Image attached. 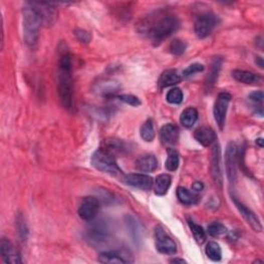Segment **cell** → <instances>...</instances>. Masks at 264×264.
I'll use <instances>...</instances> for the list:
<instances>
[{"label": "cell", "mask_w": 264, "mask_h": 264, "mask_svg": "<svg viewBox=\"0 0 264 264\" xmlns=\"http://www.w3.org/2000/svg\"><path fill=\"white\" fill-rule=\"evenodd\" d=\"M256 143L258 144V146H259L260 148L263 147V140H262V139H258V140L256 141Z\"/></svg>", "instance_id": "obj_42"}, {"label": "cell", "mask_w": 264, "mask_h": 264, "mask_svg": "<svg viewBox=\"0 0 264 264\" xmlns=\"http://www.w3.org/2000/svg\"><path fill=\"white\" fill-rule=\"evenodd\" d=\"M100 209V202L96 197L87 196L83 198L80 207H79V216L84 221H92L95 218Z\"/></svg>", "instance_id": "obj_9"}, {"label": "cell", "mask_w": 264, "mask_h": 264, "mask_svg": "<svg viewBox=\"0 0 264 264\" xmlns=\"http://www.w3.org/2000/svg\"><path fill=\"white\" fill-rule=\"evenodd\" d=\"M256 62L258 63L260 68H263V59L261 57H256Z\"/></svg>", "instance_id": "obj_40"}, {"label": "cell", "mask_w": 264, "mask_h": 264, "mask_svg": "<svg viewBox=\"0 0 264 264\" xmlns=\"http://www.w3.org/2000/svg\"><path fill=\"white\" fill-rule=\"evenodd\" d=\"M155 244L156 249L161 254L174 255L177 253L176 242L164 231L161 226H157L155 228Z\"/></svg>", "instance_id": "obj_8"}, {"label": "cell", "mask_w": 264, "mask_h": 264, "mask_svg": "<svg viewBox=\"0 0 264 264\" xmlns=\"http://www.w3.org/2000/svg\"><path fill=\"white\" fill-rule=\"evenodd\" d=\"M23 32L24 42L29 47H35L40 37V29L42 24L41 19L34 8L27 3L23 8Z\"/></svg>", "instance_id": "obj_3"}, {"label": "cell", "mask_w": 264, "mask_h": 264, "mask_svg": "<svg viewBox=\"0 0 264 264\" xmlns=\"http://www.w3.org/2000/svg\"><path fill=\"white\" fill-rule=\"evenodd\" d=\"M205 254L213 261H220L222 258V251L220 244L216 241L207 242L205 248Z\"/></svg>", "instance_id": "obj_28"}, {"label": "cell", "mask_w": 264, "mask_h": 264, "mask_svg": "<svg viewBox=\"0 0 264 264\" xmlns=\"http://www.w3.org/2000/svg\"><path fill=\"white\" fill-rule=\"evenodd\" d=\"M194 191H201L203 189V184L201 182H195L192 186Z\"/></svg>", "instance_id": "obj_39"}, {"label": "cell", "mask_w": 264, "mask_h": 264, "mask_svg": "<svg viewBox=\"0 0 264 264\" xmlns=\"http://www.w3.org/2000/svg\"><path fill=\"white\" fill-rule=\"evenodd\" d=\"M198 119V111L194 107H188L181 114L180 122L185 128H191Z\"/></svg>", "instance_id": "obj_23"}, {"label": "cell", "mask_w": 264, "mask_h": 264, "mask_svg": "<svg viewBox=\"0 0 264 264\" xmlns=\"http://www.w3.org/2000/svg\"><path fill=\"white\" fill-rule=\"evenodd\" d=\"M203 70H204V66L202 64H200V63H193L190 66H188L183 71V75H184L185 78H188V77H191V75H193L195 73L201 72Z\"/></svg>", "instance_id": "obj_35"}, {"label": "cell", "mask_w": 264, "mask_h": 264, "mask_svg": "<svg viewBox=\"0 0 264 264\" xmlns=\"http://www.w3.org/2000/svg\"><path fill=\"white\" fill-rule=\"evenodd\" d=\"M195 140L203 147H210L216 143V132L211 127H200L194 132Z\"/></svg>", "instance_id": "obj_17"}, {"label": "cell", "mask_w": 264, "mask_h": 264, "mask_svg": "<svg viewBox=\"0 0 264 264\" xmlns=\"http://www.w3.org/2000/svg\"><path fill=\"white\" fill-rule=\"evenodd\" d=\"M179 128L174 124H165L160 130V140L163 145L173 146L179 140Z\"/></svg>", "instance_id": "obj_18"}, {"label": "cell", "mask_w": 264, "mask_h": 264, "mask_svg": "<svg viewBox=\"0 0 264 264\" xmlns=\"http://www.w3.org/2000/svg\"><path fill=\"white\" fill-rule=\"evenodd\" d=\"M183 99H184L183 91L179 88L171 89L166 94L167 102L172 103V104H180L183 102Z\"/></svg>", "instance_id": "obj_30"}, {"label": "cell", "mask_w": 264, "mask_h": 264, "mask_svg": "<svg viewBox=\"0 0 264 264\" xmlns=\"http://www.w3.org/2000/svg\"><path fill=\"white\" fill-rule=\"evenodd\" d=\"M138 26L140 33L146 34L153 45L158 47L178 30L180 22L179 19L173 15H162L154 19L149 17V20H144Z\"/></svg>", "instance_id": "obj_1"}, {"label": "cell", "mask_w": 264, "mask_h": 264, "mask_svg": "<svg viewBox=\"0 0 264 264\" xmlns=\"http://www.w3.org/2000/svg\"><path fill=\"white\" fill-rule=\"evenodd\" d=\"M121 251H105L99 255L98 260L101 263H127L131 260L128 259Z\"/></svg>", "instance_id": "obj_22"}, {"label": "cell", "mask_w": 264, "mask_h": 264, "mask_svg": "<svg viewBox=\"0 0 264 264\" xmlns=\"http://www.w3.org/2000/svg\"><path fill=\"white\" fill-rule=\"evenodd\" d=\"M221 66H222V59L221 58L214 59L212 65H211L210 73H209V75H207V79H206V82H207L206 84L207 85L213 86V85L216 84L219 72L221 70Z\"/></svg>", "instance_id": "obj_29"}, {"label": "cell", "mask_w": 264, "mask_h": 264, "mask_svg": "<svg viewBox=\"0 0 264 264\" xmlns=\"http://www.w3.org/2000/svg\"><path fill=\"white\" fill-rule=\"evenodd\" d=\"M189 226L191 228V231H192V234L194 236V238L196 239V241L198 243H202L205 238H206V234H205V231L204 229L201 227L200 225H197L195 224L193 221L189 220Z\"/></svg>", "instance_id": "obj_31"}, {"label": "cell", "mask_w": 264, "mask_h": 264, "mask_svg": "<svg viewBox=\"0 0 264 264\" xmlns=\"http://www.w3.org/2000/svg\"><path fill=\"white\" fill-rule=\"evenodd\" d=\"M232 99V96L227 92H222L217 96L216 102L214 104V118L217 122L218 127L223 130L226 120V115H227V110L229 103Z\"/></svg>", "instance_id": "obj_6"}, {"label": "cell", "mask_w": 264, "mask_h": 264, "mask_svg": "<svg viewBox=\"0 0 264 264\" xmlns=\"http://www.w3.org/2000/svg\"><path fill=\"white\" fill-rule=\"evenodd\" d=\"M172 185V177L168 175H160L155 181V193L159 196H163L167 193L169 187Z\"/></svg>", "instance_id": "obj_25"}, {"label": "cell", "mask_w": 264, "mask_h": 264, "mask_svg": "<svg viewBox=\"0 0 264 264\" xmlns=\"http://www.w3.org/2000/svg\"><path fill=\"white\" fill-rule=\"evenodd\" d=\"M220 146L215 143L211 154V175L215 184L221 188L223 186V171H222V159H221Z\"/></svg>", "instance_id": "obj_12"}, {"label": "cell", "mask_w": 264, "mask_h": 264, "mask_svg": "<svg viewBox=\"0 0 264 264\" xmlns=\"http://www.w3.org/2000/svg\"><path fill=\"white\" fill-rule=\"evenodd\" d=\"M237 147L235 144L230 143L225 152V166L226 173H227L228 180L230 184H234L236 182V164H237Z\"/></svg>", "instance_id": "obj_11"}, {"label": "cell", "mask_w": 264, "mask_h": 264, "mask_svg": "<svg viewBox=\"0 0 264 264\" xmlns=\"http://www.w3.org/2000/svg\"><path fill=\"white\" fill-rule=\"evenodd\" d=\"M207 232L213 237H218L227 232V229H226L223 224L219 222H213L209 225V227H207Z\"/></svg>", "instance_id": "obj_32"}, {"label": "cell", "mask_w": 264, "mask_h": 264, "mask_svg": "<svg viewBox=\"0 0 264 264\" xmlns=\"http://www.w3.org/2000/svg\"><path fill=\"white\" fill-rule=\"evenodd\" d=\"M91 164L97 171L111 176H118L121 174V169L114 154L105 148H100L94 152L91 158Z\"/></svg>", "instance_id": "obj_4"}, {"label": "cell", "mask_w": 264, "mask_h": 264, "mask_svg": "<svg viewBox=\"0 0 264 264\" xmlns=\"http://www.w3.org/2000/svg\"><path fill=\"white\" fill-rule=\"evenodd\" d=\"M141 137L145 142H148V143L153 142V140L155 139L154 124H153L152 119L147 120L141 127Z\"/></svg>", "instance_id": "obj_26"}, {"label": "cell", "mask_w": 264, "mask_h": 264, "mask_svg": "<svg viewBox=\"0 0 264 264\" xmlns=\"http://www.w3.org/2000/svg\"><path fill=\"white\" fill-rule=\"evenodd\" d=\"M171 262H174V263H176V262H179V263H187L185 260L179 259V258H174V259L171 260Z\"/></svg>", "instance_id": "obj_41"}, {"label": "cell", "mask_w": 264, "mask_h": 264, "mask_svg": "<svg viewBox=\"0 0 264 264\" xmlns=\"http://www.w3.org/2000/svg\"><path fill=\"white\" fill-rule=\"evenodd\" d=\"M136 167L143 173H152L158 168V161L154 155H144L136 161Z\"/></svg>", "instance_id": "obj_19"}, {"label": "cell", "mask_w": 264, "mask_h": 264, "mask_svg": "<svg viewBox=\"0 0 264 264\" xmlns=\"http://www.w3.org/2000/svg\"><path fill=\"white\" fill-rule=\"evenodd\" d=\"M179 164H180V158L178 152L175 149L169 148L167 150V160L165 162V167L169 172H175L178 169Z\"/></svg>", "instance_id": "obj_27"}, {"label": "cell", "mask_w": 264, "mask_h": 264, "mask_svg": "<svg viewBox=\"0 0 264 264\" xmlns=\"http://www.w3.org/2000/svg\"><path fill=\"white\" fill-rule=\"evenodd\" d=\"M121 85L118 81L111 79H100L93 86V92L101 97L117 96Z\"/></svg>", "instance_id": "obj_10"}, {"label": "cell", "mask_w": 264, "mask_h": 264, "mask_svg": "<svg viewBox=\"0 0 264 264\" xmlns=\"http://www.w3.org/2000/svg\"><path fill=\"white\" fill-rule=\"evenodd\" d=\"M233 201L237 207V210L241 214L242 218L251 226V228L256 232H261L262 231V225H261V222L258 219V217L255 215V213H253L250 209H248L246 205H243L240 201L235 199V197H233Z\"/></svg>", "instance_id": "obj_16"}, {"label": "cell", "mask_w": 264, "mask_h": 264, "mask_svg": "<svg viewBox=\"0 0 264 264\" xmlns=\"http://www.w3.org/2000/svg\"><path fill=\"white\" fill-rule=\"evenodd\" d=\"M60 49L58 69V93L62 105L71 109L73 104V82H72V57L66 46Z\"/></svg>", "instance_id": "obj_2"}, {"label": "cell", "mask_w": 264, "mask_h": 264, "mask_svg": "<svg viewBox=\"0 0 264 264\" xmlns=\"http://www.w3.org/2000/svg\"><path fill=\"white\" fill-rule=\"evenodd\" d=\"M232 77L235 81L242 83V84H248V85H254L258 84L261 81V77L258 74H255L251 71L247 70H241V69H235L232 71Z\"/></svg>", "instance_id": "obj_20"}, {"label": "cell", "mask_w": 264, "mask_h": 264, "mask_svg": "<svg viewBox=\"0 0 264 264\" xmlns=\"http://www.w3.org/2000/svg\"><path fill=\"white\" fill-rule=\"evenodd\" d=\"M187 49V45L185 42L181 41V40H174L169 46V50H171V53L175 56H181L185 53Z\"/></svg>", "instance_id": "obj_33"}, {"label": "cell", "mask_w": 264, "mask_h": 264, "mask_svg": "<svg viewBox=\"0 0 264 264\" xmlns=\"http://www.w3.org/2000/svg\"><path fill=\"white\" fill-rule=\"evenodd\" d=\"M181 80H182L181 75L178 73L177 70L168 69V70H165L161 74L158 85H159L160 89H164V88L175 86V85L179 84L181 82Z\"/></svg>", "instance_id": "obj_21"}, {"label": "cell", "mask_w": 264, "mask_h": 264, "mask_svg": "<svg viewBox=\"0 0 264 264\" xmlns=\"http://www.w3.org/2000/svg\"><path fill=\"white\" fill-rule=\"evenodd\" d=\"M117 98L131 106H139L142 104V101L139 99V97L135 95H129V94H125V95H117Z\"/></svg>", "instance_id": "obj_36"}, {"label": "cell", "mask_w": 264, "mask_h": 264, "mask_svg": "<svg viewBox=\"0 0 264 264\" xmlns=\"http://www.w3.org/2000/svg\"><path fill=\"white\" fill-rule=\"evenodd\" d=\"M88 239L93 244H101L110 236V231L105 222H96L88 230Z\"/></svg>", "instance_id": "obj_13"}, {"label": "cell", "mask_w": 264, "mask_h": 264, "mask_svg": "<svg viewBox=\"0 0 264 264\" xmlns=\"http://www.w3.org/2000/svg\"><path fill=\"white\" fill-rule=\"evenodd\" d=\"M177 196L179 200L186 204V205H192L199 202V197L192 191L188 190L185 187H179L177 189Z\"/></svg>", "instance_id": "obj_24"}, {"label": "cell", "mask_w": 264, "mask_h": 264, "mask_svg": "<svg viewBox=\"0 0 264 264\" xmlns=\"http://www.w3.org/2000/svg\"><path fill=\"white\" fill-rule=\"evenodd\" d=\"M123 183L143 191H149L153 187V179L142 174H128L124 177Z\"/></svg>", "instance_id": "obj_14"}, {"label": "cell", "mask_w": 264, "mask_h": 264, "mask_svg": "<svg viewBox=\"0 0 264 264\" xmlns=\"http://www.w3.org/2000/svg\"><path fill=\"white\" fill-rule=\"evenodd\" d=\"M74 35L77 37V40L82 44H89L92 39L91 34L84 29H77L74 31Z\"/></svg>", "instance_id": "obj_37"}, {"label": "cell", "mask_w": 264, "mask_h": 264, "mask_svg": "<svg viewBox=\"0 0 264 264\" xmlns=\"http://www.w3.org/2000/svg\"><path fill=\"white\" fill-rule=\"evenodd\" d=\"M34 8L37 15H39L42 24L46 27L53 26L57 20L58 13L54 4L49 3H30Z\"/></svg>", "instance_id": "obj_7"}, {"label": "cell", "mask_w": 264, "mask_h": 264, "mask_svg": "<svg viewBox=\"0 0 264 264\" xmlns=\"http://www.w3.org/2000/svg\"><path fill=\"white\" fill-rule=\"evenodd\" d=\"M17 229H18L19 236L21 237V239L26 240L28 236V228H27V225H26V222L23 216L21 215H19L17 219Z\"/></svg>", "instance_id": "obj_34"}, {"label": "cell", "mask_w": 264, "mask_h": 264, "mask_svg": "<svg viewBox=\"0 0 264 264\" xmlns=\"http://www.w3.org/2000/svg\"><path fill=\"white\" fill-rule=\"evenodd\" d=\"M220 19L213 13L198 15L194 21V31L199 39H205L219 25Z\"/></svg>", "instance_id": "obj_5"}, {"label": "cell", "mask_w": 264, "mask_h": 264, "mask_svg": "<svg viewBox=\"0 0 264 264\" xmlns=\"http://www.w3.org/2000/svg\"><path fill=\"white\" fill-rule=\"evenodd\" d=\"M0 253H2L3 260L6 263L17 264L22 262L20 255H19L13 242L8 238L2 239V242H0Z\"/></svg>", "instance_id": "obj_15"}, {"label": "cell", "mask_w": 264, "mask_h": 264, "mask_svg": "<svg viewBox=\"0 0 264 264\" xmlns=\"http://www.w3.org/2000/svg\"><path fill=\"white\" fill-rule=\"evenodd\" d=\"M264 95H263V92L262 91H255L253 93H251L249 95V99L253 102H259L261 103L263 101Z\"/></svg>", "instance_id": "obj_38"}]
</instances>
